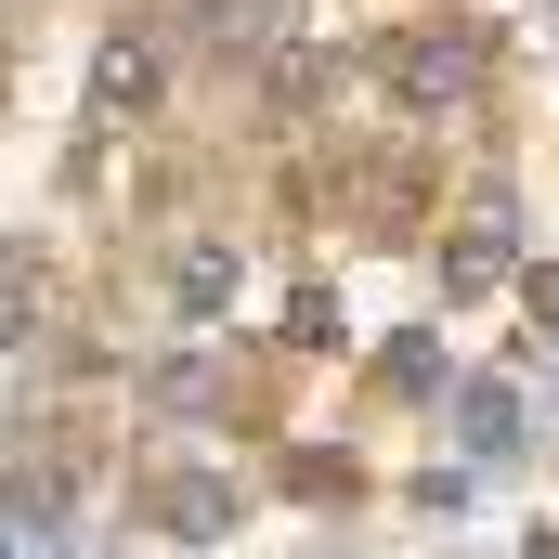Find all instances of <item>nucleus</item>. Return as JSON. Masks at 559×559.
<instances>
[{
	"label": "nucleus",
	"instance_id": "nucleus-4",
	"mask_svg": "<svg viewBox=\"0 0 559 559\" xmlns=\"http://www.w3.org/2000/svg\"><path fill=\"white\" fill-rule=\"evenodd\" d=\"M143 92H156L143 39H105V66H92V105H105V118H143Z\"/></svg>",
	"mask_w": 559,
	"mask_h": 559
},
{
	"label": "nucleus",
	"instance_id": "nucleus-6",
	"mask_svg": "<svg viewBox=\"0 0 559 559\" xmlns=\"http://www.w3.org/2000/svg\"><path fill=\"white\" fill-rule=\"evenodd\" d=\"M169 521H182V534H222L235 495H222V481H169Z\"/></svg>",
	"mask_w": 559,
	"mask_h": 559
},
{
	"label": "nucleus",
	"instance_id": "nucleus-9",
	"mask_svg": "<svg viewBox=\"0 0 559 559\" xmlns=\"http://www.w3.org/2000/svg\"><path fill=\"white\" fill-rule=\"evenodd\" d=\"M0 559H66V547H39V534H26V547H0Z\"/></svg>",
	"mask_w": 559,
	"mask_h": 559
},
{
	"label": "nucleus",
	"instance_id": "nucleus-5",
	"mask_svg": "<svg viewBox=\"0 0 559 559\" xmlns=\"http://www.w3.org/2000/svg\"><path fill=\"white\" fill-rule=\"evenodd\" d=\"M222 299H235V248L195 235V248H182V312H222Z\"/></svg>",
	"mask_w": 559,
	"mask_h": 559
},
{
	"label": "nucleus",
	"instance_id": "nucleus-10",
	"mask_svg": "<svg viewBox=\"0 0 559 559\" xmlns=\"http://www.w3.org/2000/svg\"><path fill=\"white\" fill-rule=\"evenodd\" d=\"M534 559H559V534H534Z\"/></svg>",
	"mask_w": 559,
	"mask_h": 559
},
{
	"label": "nucleus",
	"instance_id": "nucleus-1",
	"mask_svg": "<svg viewBox=\"0 0 559 559\" xmlns=\"http://www.w3.org/2000/svg\"><path fill=\"white\" fill-rule=\"evenodd\" d=\"M391 92H404L417 118L468 105V92H481V26H404V39H391Z\"/></svg>",
	"mask_w": 559,
	"mask_h": 559
},
{
	"label": "nucleus",
	"instance_id": "nucleus-3",
	"mask_svg": "<svg viewBox=\"0 0 559 559\" xmlns=\"http://www.w3.org/2000/svg\"><path fill=\"white\" fill-rule=\"evenodd\" d=\"M455 442H468V455H508V442H521V391H508V378H468V391H455Z\"/></svg>",
	"mask_w": 559,
	"mask_h": 559
},
{
	"label": "nucleus",
	"instance_id": "nucleus-8",
	"mask_svg": "<svg viewBox=\"0 0 559 559\" xmlns=\"http://www.w3.org/2000/svg\"><path fill=\"white\" fill-rule=\"evenodd\" d=\"M534 325H559V261H547V274H534Z\"/></svg>",
	"mask_w": 559,
	"mask_h": 559
},
{
	"label": "nucleus",
	"instance_id": "nucleus-2",
	"mask_svg": "<svg viewBox=\"0 0 559 559\" xmlns=\"http://www.w3.org/2000/svg\"><path fill=\"white\" fill-rule=\"evenodd\" d=\"M521 274V209H508V182H481L468 209H455V248H442V299H481V286Z\"/></svg>",
	"mask_w": 559,
	"mask_h": 559
},
{
	"label": "nucleus",
	"instance_id": "nucleus-7",
	"mask_svg": "<svg viewBox=\"0 0 559 559\" xmlns=\"http://www.w3.org/2000/svg\"><path fill=\"white\" fill-rule=\"evenodd\" d=\"M391 391H404V404H429V391H442V352H429V338H404V352H391Z\"/></svg>",
	"mask_w": 559,
	"mask_h": 559
}]
</instances>
